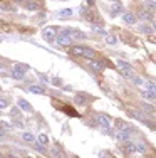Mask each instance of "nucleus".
Segmentation results:
<instances>
[{"mask_svg":"<svg viewBox=\"0 0 156 158\" xmlns=\"http://www.w3.org/2000/svg\"><path fill=\"white\" fill-rule=\"evenodd\" d=\"M118 67L121 71V76L128 77V79H133V77L136 76L134 71H133V67H131V64H128L126 61H118Z\"/></svg>","mask_w":156,"mask_h":158,"instance_id":"f257e3e1","label":"nucleus"},{"mask_svg":"<svg viewBox=\"0 0 156 158\" xmlns=\"http://www.w3.org/2000/svg\"><path fill=\"white\" fill-rule=\"evenodd\" d=\"M96 121L101 124L104 130H109V128H111V118L106 116V114H97V116H96Z\"/></svg>","mask_w":156,"mask_h":158,"instance_id":"f03ea898","label":"nucleus"},{"mask_svg":"<svg viewBox=\"0 0 156 158\" xmlns=\"http://www.w3.org/2000/svg\"><path fill=\"white\" fill-rule=\"evenodd\" d=\"M42 37H44L45 42H52L54 37H55V29H54V27H45V29L42 30Z\"/></svg>","mask_w":156,"mask_h":158,"instance_id":"7ed1b4c3","label":"nucleus"},{"mask_svg":"<svg viewBox=\"0 0 156 158\" xmlns=\"http://www.w3.org/2000/svg\"><path fill=\"white\" fill-rule=\"evenodd\" d=\"M57 42H59L61 46H64V47H67V46H70V44H72V37H70V35L67 34L66 30H64L62 34H61V35H59V37H57Z\"/></svg>","mask_w":156,"mask_h":158,"instance_id":"20e7f679","label":"nucleus"},{"mask_svg":"<svg viewBox=\"0 0 156 158\" xmlns=\"http://www.w3.org/2000/svg\"><path fill=\"white\" fill-rule=\"evenodd\" d=\"M122 20H124L126 24H136V20H138V17H136L134 14H131V12H126V14L122 15Z\"/></svg>","mask_w":156,"mask_h":158,"instance_id":"39448f33","label":"nucleus"},{"mask_svg":"<svg viewBox=\"0 0 156 158\" xmlns=\"http://www.w3.org/2000/svg\"><path fill=\"white\" fill-rule=\"evenodd\" d=\"M12 77L17 79V81H22V79H25V72L17 69V67H14V69H12Z\"/></svg>","mask_w":156,"mask_h":158,"instance_id":"423d86ee","label":"nucleus"},{"mask_svg":"<svg viewBox=\"0 0 156 158\" xmlns=\"http://www.w3.org/2000/svg\"><path fill=\"white\" fill-rule=\"evenodd\" d=\"M72 56H82L84 54V47L82 46H70V51H69Z\"/></svg>","mask_w":156,"mask_h":158,"instance_id":"0eeeda50","label":"nucleus"},{"mask_svg":"<svg viewBox=\"0 0 156 158\" xmlns=\"http://www.w3.org/2000/svg\"><path fill=\"white\" fill-rule=\"evenodd\" d=\"M18 108H20V109H24V111H29V113L32 111L30 103H29V101H25V99H20V101H18Z\"/></svg>","mask_w":156,"mask_h":158,"instance_id":"6e6552de","label":"nucleus"},{"mask_svg":"<svg viewBox=\"0 0 156 158\" xmlns=\"http://www.w3.org/2000/svg\"><path fill=\"white\" fill-rule=\"evenodd\" d=\"M89 64H91V67L94 71H99V72H101V71L104 69V62H99V61H91Z\"/></svg>","mask_w":156,"mask_h":158,"instance_id":"1a4fd4ad","label":"nucleus"},{"mask_svg":"<svg viewBox=\"0 0 156 158\" xmlns=\"http://www.w3.org/2000/svg\"><path fill=\"white\" fill-rule=\"evenodd\" d=\"M144 86H146V91H149V93L156 94V84L153 83V81H144Z\"/></svg>","mask_w":156,"mask_h":158,"instance_id":"9d476101","label":"nucleus"},{"mask_svg":"<svg viewBox=\"0 0 156 158\" xmlns=\"http://www.w3.org/2000/svg\"><path fill=\"white\" fill-rule=\"evenodd\" d=\"M72 15V9H64L61 12H57V17L59 19H64V17H70Z\"/></svg>","mask_w":156,"mask_h":158,"instance_id":"9b49d317","label":"nucleus"},{"mask_svg":"<svg viewBox=\"0 0 156 158\" xmlns=\"http://www.w3.org/2000/svg\"><path fill=\"white\" fill-rule=\"evenodd\" d=\"M82 56H86L87 59H94L96 51H94V49H91V47H84V54H82Z\"/></svg>","mask_w":156,"mask_h":158,"instance_id":"f8f14e48","label":"nucleus"},{"mask_svg":"<svg viewBox=\"0 0 156 158\" xmlns=\"http://www.w3.org/2000/svg\"><path fill=\"white\" fill-rule=\"evenodd\" d=\"M139 19H143V20H151L153 15H151V12H148V10H139Z\"/></svg>","mask_w":156,"mask_h":158,"instance_id":"ddd939ff","label":"nucleus"},{"mask_svg":"<svg viewBox=\"0 0 156 158\" xmlns=\"http://www.w3.org/2000/svg\"><path fill=\"white\" fill-rule=\"evenodd\" d=\"M89 99L86 94H76V103L77 104H86V101Z\"/></svg>","mask_w":156,"mask_h":158,"instance_id":"4468645a","label":"nucleus"},{"mask_svg":"<svg viewBox=\"0 0 156 158\" xmlns=\"http://www.w3.org/2000/svg\"><path fill=\"white\" fill-rule=\"evenodd\" d=\"M124 148H126V150H128L129 153H133V151H136V145H134L133 141H126V143H124Z\"/></svg>","mask_w":156,"mask_h":158,"instance_id":"2eb2a0df","label":"nucleus"},{"mask_svg":"<svg viewBox=\"0 0 156 158\" xmlns=\"http://www.w3.org/2000/svg\"><path fill=\"white\" fill-rule=\"evenodd\" d=\"M27 91H30V93H34V94H42V93H44V88H40V86H29Z\"/></svg>","mask_w":156,"mask_h":158,"instance_id":"dca6fc26","label":"nucleus"},{"mask_svg":"<svg viewBox=\"0 0 156 158\" xmlns=\"http://www.w3.org/2000/svg\"><path fill=\"white\" fill-rule=\"evenodd\" d=\"M122 10V7L119 5V3H114L113 7H111V15H118L119 12Z\"/></svg>","mask_w":156,"mask_h":158,"instance_id":"f3484780","label":"nucleus"},{"mask_svg":"<svg viewBox=\"0 0 156 158\" xmlns=\"http://www.w3.org/2000/svg\"><path fill=\"white\" fill-rule=\"evenodd\" d=\"M25 7H27V10H39V3H35V2H27Z\"/></svg>","mask_w":156,"mask_h":158,"instance_id":"a211bd4d","label":"nucleus"},{"mask_svg":"<svg viewBox=\"0 0 156 158\" xmlns=\"http://www.w3.org/2000/svg\"><path fill=\"white\" fill-rule=\"evenodd\" d=\"M37 140H39V143H42V145H47V143H49V138H47V135H44V133H40V135L37 136Z\"/></svg>","mask_w":156,"mask_h":158,"instance_id":"6ab92c4d","label":"nucleus"},{"mask_svg":"<svg viewBox=\"0 0 156 158\" xmlns=\"http://www.w3.org/2000/svg\"><path fill=\"white\" fill-rule=\"evenodd\" d=\"M141 94H143V98H146V99H155L156 98V94L149 93V91H141Z\"/></svg>","mask_w":156,"mask_h":158,"instance_id":"aec40b11","label":"nucleus"},{"mask_svg":"<svg viewBox=\"0 0 156 158\" xmlns=\"http://www.w3.org/2000/svg\"><path fill=\"white\" fill-rule=\"evenodd\" d=\"M106 42H107V44H111V46H114V44L118 42V39H116L114 35H107V37H106Z\"/></svg>","mask_w":156,"mask_h":158,"instance_id":"412c9836","label":"nucleus"},{"mask_svg":"<svg viewBox=\"0 0 156 158\" xmlns=\"http://www.w3.org/2000/svg\"><path fill=\"white\" fill-rule=\"evenodd\" d=\"M141 104H143V109H144V111H148V113H153V111H155L153 104H148V103H141Z\"/></svg>","mask_w":156,"mask_h":158,"instance_id":"4be33fe9","label":"nucleus"},{"mask_svg":"<svg viewBox=\"0 0 156 158\" xmlns=\"http://www.w3.org/2000/svg\"><path fill=\"white\" fill-rule=\"evenodd\" d=\"M136 151L144 153V151H146V145H144V143H138V145H136Z\"/></svg>","mask_w":156,"mask_h":158,"instance_id":"5701e85b","label":"nucleus"},{"mask_svg":"<svg viewBox=\"0 0 156 158\" xmlns=\"http://www.w3.org/2000/svg\"><path fill=\"white\" fill-rule=\"evenodd\" d=\"M22 138L25 141H34V136H32L30 133H22Z\"/></svg>","mask_w":156,"mask_h":158,"instance_id":"b1692460","label":"nucleus"},{"mask_svg":"<svg viewBox=\"0 0 156 158\" xmlns=\"http://www.w3.org/2000/svg\"><path fill=\"white\" fill-rule=\"evenodd\" d=\"M153 29L149 27V25H141V32H144V34H149Z\"/></svg>","mask_w":156,"mask_h":158,"instance_id":"393cba45","label":"nucleus"},{"mask_svg":"<svg viewBox=\"0 0 156 158\" xmlns=\"http://www.w3.org/2000/svg\"><path fill=\"white\" fill-rule=\"evenodd\" d=\"M10 114H12V118H18V116H20V111H18V108H14V109L10 111Z\"/></svg>","mask_w":156,"mask_h":158,"instance_id":"a878e982","label":"nucleus"},{"mask_svg":"<svg viewBox=\"0 0 156 158\" xmlns=\"http://www.w3.org/2000/svg\"><path fill=\"white\" fill-rule=\"evenodd\" d=\"M146 7H148V9H153V10H156V2L148 0V2H146Z\"/></svg>","mask_w":156,"mask_h":158,"instance_id":"bb28decb","label":"nucleus"},{"mask_svg":"<svg viewBox=\"0 0 156 158\" xmlns=\"http://www.w3.org/2000/svg\"><path fill=\"white\" fill-rule=\"evenodd\" d=\"M15 67L20 69V71H24V72H25V71H29V66H27V64H17Z\"/></svg>","mask_w":156,"mask_h":158,"instance_id":"cd10ccee","label":"nucleus"},{"mask_svg":"<svg viewBox=\"0 0 156 158\" xmlns=\"http://www.w3.org/2000/svg\"><path fill=\"white\" fill-rule=\"evenodd\" d=\"M92 30H96V32H99V34H106L104 29L103 27H99V25H92Z\"/></svg>","mask_w":156,"mask_h":158,"instance_id":"c85d7f7f","label":"nucleus"},{"mask_svg":"<svg viewBox=\"0 0 156 158\" xmlns=\"http://www.w3.org/2000/svg\"><path fill=\"white\" fill-rule=\"evenodd\" d=\"M133 81H134L136 84H144V81H143L141 77H138V76H134V77H133Z\"/></svg>","mask_w":156,"mask_h":158,"instance_id":"c756f323","label":"nucleus"},{"mask_svg":"<svg viewBox=\"0 0 156 158\" xmlns=\"http://www.w3.org/2000/svg\"><path fill=\"white\" fill-rule=\"evenodd\" d=\"M52 84H55V86H61V84H62V81H61L59 77H55V79H52Z\"/></svg>","mask_w":156,"mask_h":158,"instance_id":"7c9ffc66","label":"nucleus"},{"mask_svg":"<svg viewBox=\"0 0 156 158\" xmlns=\"http://www.w3.org/2000/svg\"><path fill=\"white\" fill-rule=\"evenodd\" d=\"M7 108V101L5 99H0V109H5Z\"/></svg>","mask_w":156,"mask_h":158,"instance_id":"2f4dec72","label":"nucleus"},{"mask_svg":"<svg viewBox=\"0 0 156 158\" xmlns=\"http://www.w3.org/2000/svg\"><path fill=\"white\" fill-rule=\"evenodd\" d=\"M3 136H5V131H3V128H0V140H2Z\"/></svg>","mask_w":156,"mask_h":158,"instance_id":"473e14b6","label":"nucleus"},{"mask_svg":"<svg viewBox=\"0 0 156 158\" xmlns=\"http://www.w3.org/2000/svg\"><path fill=\"white\" fill-rule=\"evenodd\" d=\"M92 2H94V0H87V3H89V5H92Z\"/></svg>","mask_w":156,"mask_h":158,"instance_id":"72a5a7b5","label":"nucleus"},{"mask_svg":"<svg viewBox=\"0 0 156 158\" xmlns=\"http://www.w3.org/2000/svg\"><path fill=\"white\" fill-rule=\"evenodd\" d=\"M153 29H155V30H156V20H155V24H153Z\"/></svg>","mask_w":156,"mask_h":158,"instance_id":"f704fd0d","label":"nucleus"},{"mask_svg":"<svg viewBox=\"0 0 156 158\" xmlns=\"http://www.w3.org/2000/svg\"><path fill=\"white\" fill-rule=\"evenodd\" d=\"M18 2H25V3H27V2H29V0H18Z\"/></svg>","mask_w":156,"mask_h":158,"instance_id":"c9c22d12","label":"nucleus"},{"mask_svg":"<svg viewBox=\"0 0 156 158\" xmlns=\"http://www.w3.org/2000/svg\"><path fill=\"white\" fill-rule=\"evenodd\" d=\"M9 158H17V157H9Z\"/></svg>","mask_w":156,"mask_h":158,"instance_id":"e433bc0d","label":"nucleus"},{"mask_svg":"<svg viewBox=\"0 0 156 158\" xmlns=\"http://www.w3.org/2000/svg\"><path fill=\"white\" fill-rule=\"evenodd\" d=\"M111 2H118V0H111Z\"/></svg>","mask_w":156,"mask_h":158,"instance_id":"4c0bfd02","label":"nucleus"},{"mask_svg":"<svg viewBox=\"0 0 156 158\" xmlns=\"http://www.w3.org/2000/svg\"><path fill=\"white\" fill-rule=\"evenodd\" d=\"M0 158H2V153H0Z\"/></svg>","mask_w":156,"mask_h":158,"instance_id":"58836bf2","label":"nucleus"}]
</instances>
